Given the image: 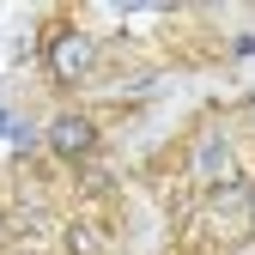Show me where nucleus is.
Listing matches in <instances>:
<instances>
[{"instance_id":"obj_2","label":"nucleus","mask_w":255,"mask_h":255,"mask_svg":"<svg viewBox=\"0 0 255 255\" xmlns=\"http://www.w3.org/2000/svg\"><path fill=\"white\" fill-rule=\"evenodd\" d=\"M91 140H98V128H91L85 116H55L49 122V146L55 152H85Z\"/></svg>"},{"instance_id":"obj_1","label":"nucleus","mask_w":255,"mask_h":255,"mask_svg":"<svg viewBox=\"0 0 255 255\" xmlns=\"http://www.w3.org/2000/svg\"><path fill=\"white\" fill-rule=\"evenodd\" d=\"M49 67H55L61 79H79V73L91 67V43L79 37V30H67V37H61V43L49 49Z\"/></svg>"},{"instance_id":"obj_3","label":"nucleus","mask_w":255,"mask_h":255,"mask_svg":"<svg viewBox=\"0 0 255 255\" xmlns=\"http://www.w3.org/2000/svg\"><path fill=\"white\" fill-rule=\"evenodd\" d=\"M0 134H12V116H6V110H0Z\"/></svg>"}]
</instances>
